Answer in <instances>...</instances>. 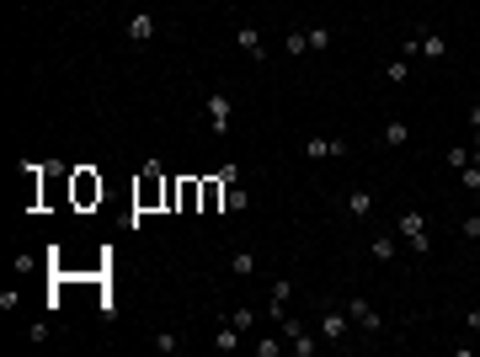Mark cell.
<instances>
[{"instance_id": "ac0fdd59", "label": "cell", "mask_w": 480, "mask_h": 357, "mask_svg": "<svg viewBox=\"0 0 480 357\" xmlns=\"http://www.w3.org/2000/svg\"><path fill=\"white\" fill-rule=\"evenodd\" d=\"M283 54H294V59H299V54H310V32H299V27H294V32L283 38Z\"/></svg>"}, {"instance_id": "d4e9b609", "label": "cell", "mask_w": 480, "mask_h": 357, "mask_svg": "<svg viewBox=\"0 0 480 357\" xmlns=\"http://www.w3.org/2000/svg\"><path fill=\"white\" fill-rule=\"evenodd\" d=\"M177 331H155V352H165V357H171V352H177Z\"/></svg>"}, {"instance_id": "484cf974", "label": "cell", "mask_w": 480, "mask_h": 357, "mask_svg": "<svg viewBox=\"0 0 480 357\" xmlns=\"http://www.w3.org/2000/svg\"><path fill=\"white\" fill-rule=\"evenodd\" d=\"M470 160H475V149H465V144H453V149H449V165H453V171H465Z\"/></svg>"}, {"instance_id": "9a60e30c", "label": "cell", "mask_w": 480, "mask_h": 357, "mask_svg": "<svg viewBox=\"0 0 480 357\" xmlns=\"http://www.w3.org/2000/svg\"><path fill=\"white\" fill-rule=\"evenodd\" d=\"M347 208H352V219H368V213H374V192H368V187H358V192L347 197Z\"/></svg>"}, {"instance_id": "ffe728a7", "label": "cell", "mask_w": 480, "mask_h": 357, "mask_svg": "<svg viewBox=\"0 0 480 357\" xmlns=\"http://www.w3.org/2000/svg\"><path fill=\"white\" fill-rule=\"evenodd\" d=\"M405 75H411V59H405V54H395V59L384 64V80H395V86H400Z\"/></svg>"}, {"instance_id": "83f0119b", "label": "cell", "mask_w": 480, "mask_h": 357, "mask_svg": "<svg viewBox=\"0 0 480 357\" xmlns=\"http://www.w3.org/2000/svg\"><path fill=\"white\" fill-rule=\"evenodd\" d=\"M283 352V342H272V336H262V342H256V357H278Z\"/></svg>"}, {"instance_id": "ba28073f", "label": "cell", "mask_w": 480, "mask_h": 357, "mask_svg": "<svg viewBox=\"0 0 480 357\" xmlns=\"http://www.w3.org/2000/svg\"><path fill=\"white\" fill-rule=\"evenodd\" d=\"M347 314H352V320H358L368 336H379V331H384V320H379V310L368 304V298H347Z\"/></svg>"}, {"instance_id": "d6986e66", "label": "cell", "mask_w": 480, "mask_h": 357, "mask_svg": "<svg viewBox=\"0 0 480 357\" xmlns=\"http://www.w3.org/2000/svg\"><path fill=\"white\" fill-rule=\"evenodd\" d=\"M213 347H219V352H235V347H240V331L225 320V326H219V336H213Z\"/></svg>"}, {"instance_id": "4316f807", "label": "cell", "mask_w": 480, "mask_h": 357, "mask_svg": "<svg viewBox=\"0 0 480 357\" xmlns=\"http://www.w3.org/2000/svg\"><path fill=\"white\" fill-rule=\"evenodd\" d=\"M225 203H230V208H246V203H251V197H246V187H240V181H230V197H225Z\"/></svg>"}, {"instance_id": "7402d4cb", "label": "cell", "mask_w": 480, "mask_h": 357, "mask_svg": "<svg viewBox=\"0 0 480 357\" xmlns=\"http://www.w3.org/2000/svg\"><path fill=\"white\" fill-rule=\"evenodd\" d=\"M459 187H465V192H480V160H470L465 171H459Z\"/></svg>"}, {"instance_id": "f1b7e54d", "label": "cell", "mask_w": 480, "mask_h": 357, "mask_svg": "<svg viewBox=\"0 0 480 357\" xmlns=\"http://www.w3.org/2000/svg\"><path fill=\"white\" fill-rule=\"evenodd\" d=\"M459 229H465V240H480V213H470V219H459Z\"/></svg>"}, {"instance_id": "cb8c5ba5", "label": "cell", "mask_w": 480, "mask_h": 357, "mask_svg": "<svg viewBox=\"0 0 480 357\" xmlns=\"http://www.w3.org/2000/svg\"><path fill=\"white\" fill-rule=\"evenodd\" d=\"M331 48V27H310V54H326Z\"/></svg>"}, {"instance_id": "7a4b0ae2", "label": "cell", "mask_w": 480, "mask_h": 357, "mask_svg": "<svg viewBox=\"0 0 480 357\" xmlns=\"http://www.w3.org/2000/svg\"><path fill=\"white\" fill-rule=\"evenodd\" d=\"M165 208L197 213V208H203V181H197V176H181V181H171V192H165Z\"/></svg>"}, {"instance_id": "5b68a950", "label": "cell", "mask_w": 480, "mask_h": 357, "mask_svg": "<svg viewBox=\"0 0 480 357\" xmlns=\"http://www.w3.org/2000/svg\"><path fill=\"white\" fill-rule=\"evenodd\" d=\"M203 112H209V128H213V134H230V123H235V102H230L225 91H213L209 102H203Z\"/></svg>"}, {"instance_id": "8992f818", "label": "cell", "mask_w": 480, "mask_h": 357, "mask_svg": "<svg viewBox=\"0 0 480 357\" xmlns=\"http://www.w3.org/2000/svg\"><path fill=\"white\" fill-rule=\"evenodd\" d=\"M304 155H310V160H342V155H347V139H336V134H315L310 144H304Z\"/></svg>"}, {"instance_id": "44dd1931", "label": "cell", "mask_w": 480, "mask_h": 357, "mask_svg": "<svg viewBox=\"0 0 480 357\" xmlns=\"http://www.w3.org/2000/svg\"><path fill=\"white\" fill-rule=\"evenodd\" d=\"M230 272H235V278H251V272H256V256L235 251V256H230Z\"/></svg>"}, {"instance_id": "7c38bea8", "label": "cell", "mask_w": 480, "mask_h": 357, "mask_svg": "<svg viewBox=\"0 0 480 357\" xmlns=\"http://www.w3.org/2000/svg\"><path fill=\"white\" fill-rule=\"evenodd\" d=\"M288 298H294V278H278V283H272V298H267V314H283Z\"/></svg>"}, {"instance_id": "603a6c76", "label": "cell", "mask_w": 480, "mask_h": 357, "mask_svg": "<svg viewBox=\"0 0 480 357\" xmlns=\"http://www.w3.org/2000/svg\"><path fill=\"white\" fill-rule=\"evenodd\" d=\"M230 326H235V331H251L256 326V310H251V304H240V310L230 314Z\"/></svg>"}, {"instance_id": "4dcf8cb0", "label": "cell", "mask_w": 480, "mask_h": 357, "mask_svg": "<svg viewBox=\"0 0 480 357\" xmlns=\"http://www.w3.org/2000/svg\"><path fill=\"white\" fill-rule=\"evenodd\" d=\"M475 245H480V240H475ZM475 256H480V251H475Z\"/></svg>"}, {"instance_id": "5bb4252c", "label": "cell", "mask_w": 480, "mask_h": 357, "mask_svg": "<svg viewBox=\"0 0 480 357\" xmlns=\"http://www.w3.org/2000/svg\"><path fill=\"white\" fill-rule=\"evenodd\" d=\"M235 43L246 48L251 59H267V43H262V32H256V27H240V32H235Z\"/></svg>"}, {"instance_id": "277c9868", "label": "cell", "mask_w": 480, "mask_h": 357, "mask_svg": "<svg viewBox=\"0 0 480 357\" xmlns=\"http://www.w3.org/2000/svg\"><path fill=\"white\" fill-rule=\"evenodd\" d=\"M395 224H400V235L411 240V251H417V256L433 251V229H427V213H400Z\"/></svg>"}, {"instance_id": "2e32d148", "label": "cell", "mask_w": 480, "mask_h": 357, "mask_svg": "<svg viewBox=\"0 0 480 357\" xmlns=\"http://www.w3.org/2000/svg\"><path fill=\"white\" fill-rule=\"evenodd\" d=\"M368 256L374 261H395V235H374L368 240Z\"/></svg>"}, {"instance_id": "4fadbf2b", "label": "cell", "mask_w": 480, "mask_h": 357, "mask_svg": "<svg viewBox=\"0 0 480 357\" xmlns=\"http://www.w3.org/2000/svg\"><path fill=\"white\" fill-rule=\"evenodd\" d=\"M417 54H421V59H449V43H443L437 32H421V38H417Z\"/></svg>"}, {"instance_id": "6da1fadb", "label": "cell", "mask_w": 480, "mask_h": 357, "mask_svg": "<svg viewBox=\"0 0 480 357\" xmlns=\"http://www.w3.org/2000/svg\"><path fill=\"white\" fill-rule=\"evenodd\" d=\"M165 192H171V176H165L160 165H144L134 176V213H160Z\"/></svg>"}, {"instance_id": "52a82bcc", "label": "cell", "mask_w": 480, "mask_h": 357, "mask_svg": "<svg viewBox=\"0 0 480 357\" xmlns=\"http://www.w3.org/2000/svg\"><path fill=\"white\" fill-rule=\"evenodd\" d=\"M283 336H288V352H294V357H310V352H315V336H310V326H299V320H283Z\"/></svg>"}, {"instance_id": "f546056e", "label": "cell", "mask_w": 480, "mask_h": 357, "mask_svg": "<svg viewBox=\"0 0 480 357\" xmlns=\"http://www.w3.org/2000/svg\"><path fill=\"white\" fill-rule=\"evenodd\" d=\"M465 326H470V331L480 336V310H470V314H465Z\"/></svg>"}, {"instance_id": "3957f363", "label": "cell", "mask_w": 480, "mask_h": 357, "mask_svg": "<svg viewBox=\"0 0 480 357\" xmlns=\"http://www.w3.org/2000/svg\"><path fill=\"white\" fill-rule=\"evenodd\" d=\"M70 203L75 208H96L102 203V176L96 171H70Z\"/></svg>"}, {"instance_id": "30bf717a", "label": "cell", "mask_w": 480, "mask_h": 357, "mask_svg": "<svg viewBox=\"0 0 480 357\" xmlns=\"http://www.w3.org/2000/svg\"><path fill=\"white\" fill-rule=\"evenodd\" d=\"M155 27H160V22H155V11H134V16H128V38H134L139 48L155 38Z\"/></svg>"}, {"instance_id": "8fae6325", "label": "cell", "mask_w": 480, "mask_h": 357, "mask_svg": "<svg viewBox=\"0 0 480 357\" xmlns=\"http://www.w3.org/2000/svg\"><path fill=\"white\" fill-rule=\"evenodd\" d=\"M225 197H230L225 176H203V213H219V208H225Z\"/></svg>"}, {"instance_id": "e0dca14e", "label": "cell", "mask_w": 480, "mask_h": 357, "mask_svg": "<svg viewBox=\"0 0 480 357\" xmlns=\"http://www.w3.org/2000/svg\"><path fill=\"white\" fill-rule=\"evenodd\" d=\"M379 139H384L390 149H400L405 139H411V128H405V123H384V128H379Z\"/></svg>"}, {"instance_id": "9c48e42d", "label": "cell", "mask_w": 480, "mask_h": 357, "mask_svg": "<svg viewBox=\"0 0 480 357\" xmlns=\"http://www.w3.org/2000/svg\"><path fill=\"white\" fill-rule=\"evenodd\" d=\"M347 320H352V314L331 304V310L320 314V342H347Z\"/></svg>"}]
</instances>
